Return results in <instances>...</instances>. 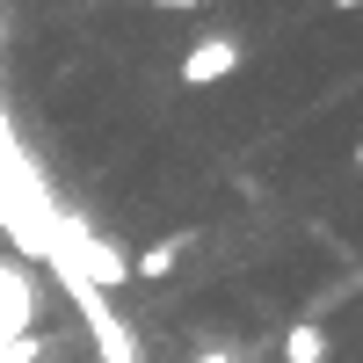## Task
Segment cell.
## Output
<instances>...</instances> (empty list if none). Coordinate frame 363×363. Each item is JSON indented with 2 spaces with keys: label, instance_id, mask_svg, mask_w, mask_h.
Masks as SVG:
<instances>
[{
  "label": "cell",
  "instance_id": "6da1fadb",
  "mask_svg": "<svg viewBox=\"0 0 363 363\" xmlns=\"http://www.w3.org/2000/svg\"><path fill=\"white\" fill-rule=\"evenodd\" d=\"M240 58H247V44L240 37H196L189 51H182V87H218V80H233L240 73Z\"/></svg>",
  "mask_w": 363,
  "mask_h": 363
},
{
  "label": "cell",
  "instance_id": "7a4b0ae2",
  "mask_svg": "<svg viewBox=\"0 0 363 363\" xmlns=\"http://www.w3.org/2000/svg\"><path fill=\"white\" fill-rule=\"evenodd\" d=\"M189 247H196V233H167V240H153V247L138 255V269H131V284H160V277H167V269H174L182 255H189Z\"/></svg>",
  "mask_w": 363,
  "mask_h": 363
},
{
  "label": "cell",
  "instance_id": "3957f363",
  "mask_svg": "<svg viewBox=\"0 0 363 363\" xmlns=\"http://www.w3.org/2000/svg\"><path fill=\"white\" fill-rule=\"evenodd\" d=\"M327 349H335V335L313 327V320H298L291 335H284V363H327Z\"/></svg>",
  "mask_w": 363,
  "mask_h": 363
},
{
  "label": "cell",
  "instance_id": "277c9868",
  "mask_svg": "<svg viewBox=\"0 0 363 363\" xmlns=\"http://www.w3.org/2000/svg\"><path fill=\"white\" fill-rule=\"evenodd\" d=\"M189 363H240V349H196Z\"/></svg>",
  "mask_w": 363,
  "mask_h": 363
},
{
  "label": "cell",
  "instance_id": "5b68a950",
  "mask_svg": "<svg viewBox=\"0 0 363 363\" xmlns=\"http://www.w3.org/2000/svg\"><path fill=\"white\" fill-rule=\"evenodd\" d=\"M153 8H203V0H153Z\"/></svg>",
  "mask_w": 363,
  "mask_h": 363
},
{
  "label": "cell",
  "instance_id": "8992f818",
  "mask_svg": "<svg viewBox=\"0 0 363 363\" xmlns=\"http://www.w3.org/2000/svg\"><path fill=\"white\" fill-rule=\"evenodd\" d=\"M327 8H363V0H327Z\"/></svg>",
  "mask_w": 363,
  "mask_h": 363
},
{
  "label": "cell",
  "instance_id": "52a82bcc",
  "mask_svg": "<svg viewBox=\"0 0 363 363\" xmlns=\"http://www.w3.org/2000/svg\"><path fill=\"white\" fill-rule=\"evenodd\" d=\"M356 167H363V145H356Z\"/></svg>",
  "mask_w": 363,
  "mask_h": 363
}]
</instances>
